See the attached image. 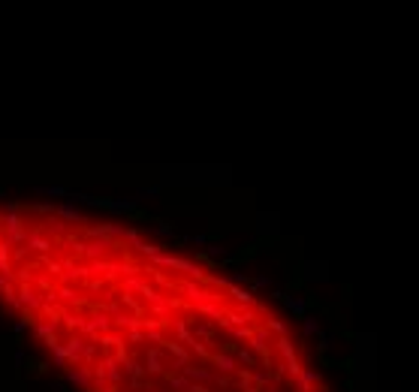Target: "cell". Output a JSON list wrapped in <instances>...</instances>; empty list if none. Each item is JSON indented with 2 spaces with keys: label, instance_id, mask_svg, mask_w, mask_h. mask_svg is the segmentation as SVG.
Wrapping results in <instances>:
<instances>
[{
  "label": "cell",
  "instance_id": "6da1fadb",
  "mask_svg": "<svg viewBox=\"0 0 419 392\" xmlns=\"http://www.w3.org/2000/svg\"><path fill=\"white\" fill-rule=\"evenodd\" d=\"M305 332H308V335L320 332V323H317V320H314V317H305Z\"/></svg>",
  "mask_w": 419,
  "mask_h": 392
},
{
  "label": "cell",
  "instance_id": "7a4b0ae2",
  "mask_svg": "<svg viewBox=\"0 0 419 392\" xmlns=\"http://www.w3.org/2000/svg\"><path fill=\"white\" fill-rule=\"evenodd\" d=\"M320 347H323V350L332 347V335H320Z\"/></svg>",
  "mask_w": 419,
  "mask_h": 392
}]
</instances>
